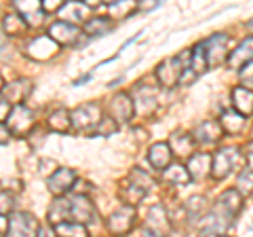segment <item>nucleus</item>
Wrapping results in <instances>:
<instances>
[{"instance_id":"5701e85b","label":"nucleus","mask_w":253,"mask_h":237,"mask_svg":"<svg viewBox=\"0 0 253 237\" xmlns=\"http://www.w3.org/2000/svg\"><path fill=\"white\" fill-rule=\"evenodd\" d=\"M163 180L171 184H188L190 182V172L184 168V165H167L163 170Z\"/></svg>"},{"instance_id":"dca6fc26","label":"nucleus","mask_w":253,"mask_h":237,"mask_svg":"<svg viewBox=\"0 0 253 237\" xmlns=\"http://www.w3.org/2000/svg\"><path fill=\"white\" fill-rule=\"evenodd\" d=\"M190 178H205L211 174V153H194L188 161Z\"/></svg>"},{"instance_id":"c756f323","label":"nucleus","mask_w":253,"mask_h":237,"mask_svg":"<svg viewBox=\"0 0 253 237\" xmlns=\"http://www.w3.org/2000/svg\"><path fill=\"white\" fill-rule=\"evenodd\" d=\"M192 72L199 76V74H203L205 70H207L209 66H207V58H205V49H203V43L201 45H196L194 47V51H192V59H190V66H188Z\"/></svg>"},{"instance_id":"0eeeda50","label":"nucleus","mask_w":253,"mask_h":237,"mask_svg":"<svg viewBox=\"0 0 253 237\" xmlns=\"http://www.w3.org/2000/svg\"><path fill=\"white\" fill-rule=\"evenodd\" d=\"M76 180H78V176H76V172L74 170H70V168H59V170H55L53 172V176L49 178V191L53 193V195H66L70 188H72L74 184H76Z\"/></svg>"},{"instance_id":"f257e3e1","label":"nucleus","mask_w":253,"mask_h":237,"mask_svg":"<svg viewBox=\"0 0 253 237\" xmlns=\"http://www.w3.org/2000/svg\"><path fill=\"white\" fill-rule=\"evenodd\" d=\"M241 161V153L236 148H221L211 155V176L215 180H224L234 172L236 163Z\"/></svg>"},{"instance_id":"bb28decb","label":"nucleus","mask_w":253,"mask_h":237,"mask_svg":"<svg viewBox=\"0 0 253 237\" xmlns=\"http://www.w3.org/2000/svg\"><path fill=\"white\" fill-rule=\"evenodd\" d=\"M49 127L53 131H59V133L68 131L70 127H72V118H70V113H66L63 108L55 110V113L49 117Z\"/></svg>"},{"instance_id":"412c9836","label":"nucleus","mask_w":253,"mask_h":237,"mask_svg":"<svg viewBox=\"0 0 253 237\" xmlns=\"http://www.w3.org/2000/svg\"><path fill=\"white\" fill-rule=\"evenodd\" d=\"M232 104L239 113L249 117L253 113V91L247 89V87H236L232 91Z\"/></svg>"},{"instance_id":"58836bf2","label":"nucleus","mask_w":253,"mask_h":237,"mask_svg":"<svg viewBox=\"0 0 253 237\" xmlns=\"http://www.w3.org/2000/svg\"><path fill=\"white\" fill-rule=\"evenodd\" d=\"M245 157H247V161H249V168H253V142H249L247 148H245Z\"/></svg>"},{"instance_id":"79ce46f5","label":"nucleus","mask_w":253,"mask_h":237,"mask_svg":"<svg viewBox=\"0 0 253 237\" xmlns=\"http://www.w3.org/2000/svg\"><path fill=\"white\" fill-rule=\"evenodd\" d=\"M4 89V81H2V76H0V91Z\"/></svg>"},{"instance_id":"423d86ee","label":"nucleus","mask_w":253,"mask_h":237,"mask_svg":"<svg viewBox=\"0 0 253 237\" xmlns=\"http://www.w3.org/2000/svg\"><path fill=\"white\" fill-rule=\"evenodd\" d=\"M6 125H9L11 133L23 136V133H28L32 129V125H34V115L23 104H15V106H11V113L6 117Z\"/></svg>"},{"instance_id":"b1692460","label":"nucleus","mask_w":253,"mask_h":237,"mask_svg":"<svg viewBox=\"0 0 253 237\" xmlns=\"http://www.w3.org/2000/svg\"><path fill=\"white\" fill-rule=\"evenodd\" d=\"M2 26H4V32L6 34L17 36V34H23L28 30V21L23 19V15H19V13H9L4 17Z\"/></svg>"},{"instance_id":"aec40b11","label":"nucleus","mask_w":253,"mask_h":237,"mask_svg":"<svg viewBox=\"0 0 253 237\" xmlns=\"http://www.w3.org/2000/svg\"><path fill=\"white\" fill-rule=\"evenodd\" d=\"M30 91H32L30 81H23V78H19V81L9 83V87H4V98L9 100L11 104H21V102L28 98Z\"/></svg>"},{"instance_id":"393cba45","label":"nucleus","mask_w":253,"mask_h":237,"mask_svg":"<svg viewBox=\"0 0 253 237\" xmlns=\"http://www.w3.org/2000/svg\"><path fill=\"white\" fill-rule=\"evenodd\" d=\"M241 199H243V195L239 191H226L224 195L219 197L217 205H219V208H224L230 216H234L236 212L241 210Z\"/></svg>"},{"instance_id":"f3484780","label":"nucleus","mask_w":253,"mask_h":237,"mask_svg":"<svg viewBox=\"0 0 253 237\" xmlns=\"http://www.w3.org/2000/svg\"><path fill=\"white\" fill-rule=\"evenodd\" d=\"M221 131H224V127H221L219 123L215 121H205L203 125H199L194 131V140L201 142V144H215V142L221 138Z\"/></svg>"},{"instance_id":"c85d7f7f","label":"nucleus","mask_w":253,"mask_h":237,"mask_svg":"<svg viewBox=\"0 0 253 237\" xmlns=\"http://www.w3.org/2000/svg\"><path fill=\"white\" fill-rule=\"evenodd\" d=\"M55 233L59 235H89L86 231V227L83 223H78V220H61V223L55 225Z\"/></svg>"},{"instance_id":"ea45409f","label":"nucleus","mask_w":253,"mask_h":237,"mask_svg":"<svg viewBox=\"0 0 253 237\" xmlns=\"http://www.w3.org/2000/svg\"><path fill=\"white\" fill-rule=\"evenodd\" d=\"M9 231V220L4 218V214H0V235Z\"/></svg>"},{"instance_id":"4468645a","label":"nucleus","mask_w":253,"mask_h":237,"mask_svg":"<svg viewBox=\"0 0 253 237\" xmlns=\"http://www.w3.org/2000/svg\"><path fill=\"white\" fill-rule=\"evenodd\" d=\"M137 113L141 115H150L156 108V89L150 85H137L135 89V100H133Z\"/></svg>"},{"instance_id":"473e14b6","label":"nucleus","mask_w":253,"mask_h":237,"mask_svg":"<svg viewBox=\"0 0 253 237\" xmlns=\"http://www.w3.org/2000/svg\"><path fill=\"white\" fill-rule=\"evenodd\" d=\"M135 9H137V4L133 2V0H118V2L110 4V13L118 15V17H125L126 13H133Z\"/></svg>"},{"instance_id":"f03ea898","label":"nucleus","mask_w":253,"mask_h":237,"mask_svg":"<svg viewBox=\"0 0 253 237\" xmlns=\"http://www.w3.org/2000/svg\"><path fill=\"white\" fill-rule=\"evenodd\" d=\"M70 118H72V127L81 131H91L97 129V125L104 117H101V110L97 104H83L70 113Z\"/></svg>"},{"instance_id":"39448f33","label":"nucleus","mask_w":253,"mask_h":237,"mask_svg":"<svg viewBox=\"0 0 253 237\" xmlns=\"http://www.w3.org/2000/svg\"><path fill=\"white\" fill-rule=\"evenodd\" d=\"M186 66H181V55L177 58H167L165 61H161L156 68V76H158V83L163 87H173L181 81V74H184Z\"/></svg>"},{"instance_id":"2eb2a0df","label":"nucleus","mask_w":253,"mask_h":237,"mask_svg":"<svg viewBox=\"0 0 253 237\" xmlns=\"http://www.w3.org/2000/svg\"><path fill=\"white\" fill-rule=\"evenodd\" d=\"M251 59H253V36L241 41L239 47H236V49L226 58V61H228V66L230 68H241L245 64H249Z\"/></svg>"},{"instance_id":"a19ab883","label":"nucleus","mask_w":253,"mask_h":237,"mask_svg":"<svg viewBox=\"0 0 253 237\" xmlns=\"http://www.w3.org/2000/svg\"><path fill=\"white\" fill-rule=\"evenodd\" d=\"M99 2H101V0H84V4H86V6H97Z\"/></svg>"},{"instance_id":"9d476101","label":"nucleus","mask_w":253,"mask_h":237,"mask_svg":"<svg viewBox=\"0 0 253 237\" xmlns=\"http://www.w3.org/2000/svg\"><path fill=\"white\" fill-rule=\"evenodd\" d=\"M135 223V210L131 205H123L116 212H112L108 218V229L112 233H126Z\"/></svg>"},{"instance_id":"1a4fd4ad","label":"nucleus","mask_w":253,"mask_h":237,"mask_svg":"<svg viewBox=\"0 0 253 237\" xmlns=\"http://www.w3.org/2000/svg\"><path fill=\"white\" fill-rule=\"evenodd\" d=\"M13 6L19 11V15H23L28 26H38L46 17L42 11V0H13Z\"/></svg>"},{"instance_id":"a211bd4d","label":"nucleus","mask_w":253,"mask_h":237,"mask_svg":"<svg viewBox=\"0 0 253 237\" xmlns=\"http://www.w3.org/2000/svg\"><path fill=\"white\" fill-rule=\"evenodd\" d=\"M89 9L91 6H86L84 2H81V0H68L59 11H61L63 17H66V21L83 23V21L89 19Z\"/></svg>"},{"instance_id":"72a5a7b5","label":"nucleus","mask_w":253,"mask_h":237,"mask_svg":"<svg viewBox=\"0 0 253 237\" xmlns=\"http://www.w3.org/2000/svg\"><path fill=\"white\" fill-rule=\"evenodd\" d=\"M13 197L9 193H0V214H9V212L13 210Z\"/></svg>"},{"instance_id":"7c9ffc66","label":"nucleus","mask_w":253,"mask_h":237,"mask_svg":"<svg viewBox=\"0 0 253 237\" xmlns=\"http://www.w3.org/2000/svg\"><path fill=\"white\" fill-rule=\"evenodd\" d=\"M171 144H173V148H175L177 155H188L194 148V138L188 136V133H173Z\"/></svg>"},{"instance_id":"37998d69","label":"nucleus","mask_w":253,"mask_h":237,"mask_svg":"<svg viewBox=\"0 0 253 237\" xmlns=\"http://www.w3.org/2000/svg\"><path fill=\"white\" fill-rule=\"evenodd\" d=\"M106 2H108V4H112V2H118V0H106Z\"/></svg>"},{"instance_id":"6e6552de","label":"nucleus","mask_w":253,"mask_h":237,"mask_svg":"<svg viewBox=\"0 0 253 237\" xmlns=\"http://www.w3.org/2000/svg\"><path fill=\"white\" fill-rule=\"evenodd\" d=\"M49 36L53 38V41H57L61 47L63 45H74L78 41V36H81V30H78L76 23L61 19V21H55L49 28Z\"/></svg>"},{"instance_id":"6ab92c4d","label":"nucleus","mask_w":253,"mask_h":237,"mask_svg":"<svg viewBox=\"0 0 253 237\" xmlns=\"http://www.w3.org/2000/svg\"><path fill=\"white\" fill-rule=\"evenodd\" d=\"M171 153L173 151H171L169 144H165V142H158V144H154L148 151V161L152 163L156 170H165L171 163Z\"/></svg>"},{"instance_id":"ddd939ff","label":"nucleus","mask_w":253,"mask_h":237,"mask_svg":"<svg viewBox=\"0 0 253 237\" xmlns=\"http://www.w3.org/2000/svg\"><path fill=\"white\" fill-rule=\"evenodd\" d=\"M133 113H135V106H133L131 96H126V93H118V96H114V100L110 102V117H112L116 123H126L133 117Z\"/></svg>"},{"instance_id":"cd10ccee","label":"nucleus","mask_w":253,"mask_h":237,"mask_svg":"<svg viewBox=\"0 0 253 237\" xmlns=\"http://www.w3.org/2000/svg\"><path fill=\"white\" fill-rule=\"evenodd\" d=\"M49 218L53 223H61V220H68L70 218V199H63L59 195L57 199L53 201L51 210H49Z\"/></svg>"},{"instance_id":"c9c22d12","label":"nucleus","mask_w":253,"mask_h":237,"mask_svg":"<svg viewBox=\"0 0 253 237\" xmlns=\"http://www.w3.org/2000/svg\"><path fill=\"white\" fill-rule=\"evenodd\" d=\"M165 0H139L137 2V9L139 11H154L156 6H161Z\"/></svg>"},{"instance_id":"2f4dec72","label":"nucleus","mask_w":253,"mask_h":237,"mask_svg":"<svg viewBox=\"0 0 253 237\" xmlns=\"http://www.w3.org/2000/svg\"><path fill=\"white\" fill-rule=\"evenodd\" d=\"M236 191H239L243 197H247L253 193V168H245L239 176V182H236Z\"/></svg>"},{"instance_id":"f8f14e48","label":"nucleus","mask_w":253,"mask_h":237,"mask_svg":"<svg viewBox=\"0 0 253 237\" xmlns=\"http://www.w3.org/2000/svg\"><path fill=\"white\" fill-rule=\"evenodd\" d=\"M70 218L78 220V223H93L95 220V208L89 201L86 195H76L74 199H70Z\"/></svg>"},{"instance_id":"4c0bfd02","label":"nucleus","mask_w":253,"mask_h":237,"mask_svg":"<svg viewBox=\"0 0 253 237\" xmlns=\"http://www.w3.org/2000/svg\"><path fill=\"white\" fill-rule=\"evenodd\" d=\"M9 140H11V129H9V125L0 121V144H6Z\"/></svg>"},{"instance_id":"a878e982","label":"nucleus","mask_w":253,"mask_h":237,"mask_svg":"<svg viewBox=\"0 0 253 237\" xmlns=\"http://www.w3.org/2000/svg\"><path fill=\"white\" fill-rule=\"evenodd\" d=\"M112 28V21L108 17H93V19H86V26H84V32L89 36H104L106 32H110Z\"/></svg>"},{"instance_id":"f704fd0d","label":"nucleus","mask_w":253,"mask_h":237,"mask_svg":"<svg viewBox=\"0 0 253 237\" xmlns=\"http://www.w3.org/2000/svg\"><path fill=\"white\" fill-rule=\"evenodd\" d=\"M68 0H42V11L44 13H57Z\"/></svg>"},{"instance_id":"4be33fe9","label":"nucleus","mask_w":253,"mask_h":237,"mask_svg":"<svg viewBox=\"0 0 253 237\" xmlns=\"http://www.w3.org/2000/svg\"><path fill=\"white\" fill-rule=\"evenodd\" d=\"M245 123H247V117L239 113V110H230V113H224V117H221V127H224V131L232 133V136L243 131Z\"/></svg>"},{"instance_id":"9b49d317","label":"nucleus","mask_w":253,"mask_h":237,"mask_svg":"<svg viewBox=\"0 0 253 237\" xmlns=\"http://www.w3.org/2000/svg\"><path fill=\"white\" fill-rule=\"evenodd\" d=\"M9 235H36L38 233V223L34 220L32 214H26V212H17L9 218Z\"/></svg>"},{"instance_id":"e433bc0d","label":"nucleus","mask_w":253,"mask_h":237,"mask_svg":"<svg viewBox=\"0 0 253 237\" xmlns=\"http://www.w3.org/2000/svg\"><path fill=\"white\" fill-rule=\"evenodd\" d=\"M11 113V102L6 98H0V121H4Z\"/></svg>"},{"instance_id":"7ed1b4c3","label":"nucleus","mask_w":253,"mask_h":237,"mask_svg":"<svg viewBox=\"0 0 253 237\" xmlns=\"http://www.w3.org/2000/svg\"><path fill=\"white\" fill-rule=\"evenodd\" d=\"M59 43L53 41L51 36H36L26 45V55L32 59H38V61H46L57 55L59 51Z\"/></svg>"},{"instance_id":"20e7f679","label":"nucleus","mask_w":253,"mask_h":237,"mask_svg":"<svg viewBox=\"0 0 253 237\" xmlns=\"http://www.w3.org/2000/svg\"><path fill=\"white\" fill-rule=\"evenodd\" d=\"M228 41L230 36L228 34H213L211 38L203 43L205 49V58H207V66H219L221 61H226L228 58Z\"/></svg>"}]
</instances>
